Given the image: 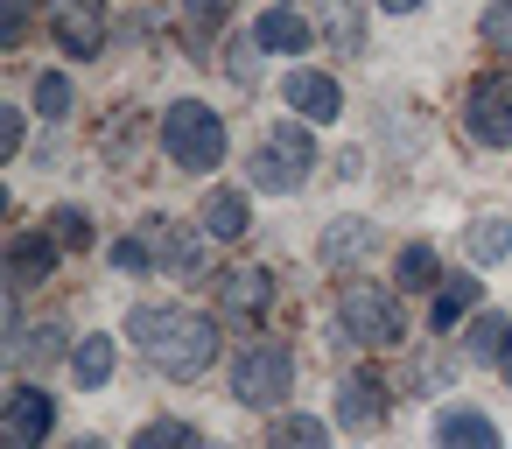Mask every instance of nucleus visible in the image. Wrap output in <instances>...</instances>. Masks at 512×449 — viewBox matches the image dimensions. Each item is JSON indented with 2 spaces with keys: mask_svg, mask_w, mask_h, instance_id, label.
Here are the masks:
<instances>
[{
  "mask_svg": "<svg viewBox=\"0 0 512 449\" xmlns=\"http://www.w3.org/2000/svg\"><path fill=\"white\" fill-rule=\"evenodd\" d=\"M337 337L365 344V351H400L407 344V316L393 302V288L379 281H344L337 288Z\"/></svg>",
  "mask_w": 512,
  "mask_h": 449,
  "instance_id": "nucleus-1",
  "label": "nucleus"
},
{
  "mask_svg": "<svg viewBox=\"0 0 512 449\" xmlns=\"http://www.w3.org/2000/svg\"><path fill=\"white\" fill-rule=\"evenodd\" d=\"M162 148L183 176H211L225 162V113H211L204 99H176L162 113Z\"/></svg>",
  "mask_w": 512,
  "mask_h": 449,
  "instance_id": "nucleus-2",
  "label": "nucleus"
},
{
  "mask_svg": "<svg viewBox=\"0 0 512 449\" xmlns=\"http://www.w3.org/2000/svg\"><path fill=\"white\" fill-rule=\"evenodd\" d=\"M309 169H316V141H309V120H281V127H267L260 155L246 162L253 190H274V197H295V190L309 183Z\"/></svg>",
  "mask_w": 512,
  "mask_h": 449,
  "instance_id": "nucleus-3",
  "label": "nucleus"
},
{
  "mask_svg": "<svg viewBox=\"0 0 512 449\" xmlns=\"http://www.w3.org/2000/svg\"><path fill=\"white\" fill-rule=\"evenodd\" d=\"M288 386H295V358H288V344L260 337V344H246V351L232 358V400H239V407H281Z\"/></svg>",
  "mask_w": 512,
  "mask_h": 449,
  "instance_id": "nucleus-4",
  "label": "nucleus"
},
{
  "mask_svg": "<svg viewBox=\"0 0 512 449\" xmlns=\"http://www.w3.org/2000/svg\"><path fill=\"white\" fill-rule=\"evenodd\" d=\"M148 358H155V372H169V379H204V372H211V358H218V316L183 309V316H176V330H169Z\"/></svg>",
  "mask_w": 512,
  "mask_h": 449,
  "instance_id": "nucleus-5",
  "label": "nucleus"
},
{
  "mask_svg": "<svg viewBox=\"0 0 512 449\" xmlns=\"http://www.w3.org/2000/svg\"><path fill=\"white\" fill-rule=\"evenodd\" d=\"M463 134L477 148H512V71H484L463 99Z\"/></svg>",
  "mask_w": 512,
  "mask_h": 449,
  "instance_id": "nucleus-6",
  "label": "nucleus"
},
{
  "mask_svg": "<svg viewBox=\"0 0 512 449\" xmlns=\"http://www.w3.org/2000/svg\"><path fill=\"white\" fill-rule=\"evenodd\" d=\"M50 36H57V50L78 57V64L106 57V36H113L106 0H50Z\"/></svg>",
  "mask_w": 512,
  "mask_h": 449,
  "instance_id": "nucleus-7",
  "label": "nucleus"
},
{
  "mask_svg": "<svg viewBox=\"0 0 512 449\" xmlns=\"http://www.w3.org/2000/svg\"><path fill=\"white\" fill-rule=\"evenodd\" d=\"M57 428V393H43L36 379H22L0 407V449H43V435Z\"/></svg>",
  "mask_w": 512,
  "mask_h": 449,
  "instance_id": "nucleus-8",
  "label": "nucleus"
},
{
  "mask_svg": "<svg viewBox=\"0 0 512 449\" xmlns=\"http://www.w3.org/2000/svg\"><path fill=\"white\" fill-rule=\"evenodd\" d=\"M274 309V274L267 267H232L218 274V316L225 323H260Z\"/></svg>",
  "mask_w": 512,
  "mask_h": 449,
  "instance_id": "nucleus-9",
  "label": "nucleus"
},
{
  "mask_svg": "<svg viewBox=\"0 0 512 449\" xmlns=\"http://www.w3.org/2000/svg\"><path fill=\"white\" fill-rule=\"evenodd\" d=\"M281 99H288L295 120H309V127H330V120L344 113V85H337L330 71H288V78H281Z\"/></svg>",
  "mask_w": 512,
  "mask_h": 449,
  "instance_id": "nucleus-10",
  "label": "nucleus"
},
{
  "mask_svg": "<svg viewBox=\"0 0 512 449\" xmlns=\"http://www.w3.org/2000/svg\"><path fill=\"white\" fill-rule=\"evenodd\" d=\"M57 253H64V246H57L50 232H36V225H29V232H15V239H8V288L22 295V288L57 281Z\"/></svg>",
  "mask_w": 512,
  "mask_h": 449,
  "instance_id": "nucleus-11",
  "label": "nucleus"
},
{
  "mask_svg": "<svg viewBox=\"0 0 512 449\" xmlns=\"http://www.w3.org/2000/svg\"><path fill=\"white\" fill-rule=\"evenodd\" d=\"M386 414H393V393H386L379 372H351V379L337 386V421H344V428H379Z\"/></svg>",
  "mask_w": 512,
  "mask_h": 449,
  "instance_id": "nucleus-12",
  "label": "nucleus"
},
{
  "mask_svg": "<svg viewBox=\"0 0 512 449\" xmlns=\"http://www.w3.org/2000/svg\"><path fill=\"white\" fill-rule=\"evenodd\" d=\"M148 246H155V267H176V274H204V239L169 225V218H148Z\"/></svg>",
  "mask_w": 512,
  "mask_h": 449,
  "instance_id": "nucleus-13",
  "label": "nucleus"
},
{
  "mask_svg": "<svg viewBox=\"0 0 512 449\" xmlns=\"http://www.w3.org/2000/svg\"><path fill=\"white\" fill-rule=\"evenodd\" d=\"M435 449H498V428L477 407H442L435 414Z\"/></svg>",
  "mask_w": 512,
  "mask_h": 449,
  "instance_id": "nucleus-14",
  "label": "nucleus"
},
{
  "mask_svg": "<svg viewBox=\"0 0 512 449\" xmlns=\"http://www.w3.org/2000/svg\"><path fill=\"white\" fill-rule=\"evenodd\" d=\"M253 43H260L267 57H302V50H309V22L281 0V8H267V15L253 22Z\"/></svg>",
  "mask_w": 512,
  "mask_h": 449,
  "instance_id": "nucleus-15",
  "label": "nucleus"
},
{
  "mask_svg": "<svg viewBox=\"0 0 512 449\" xmlns=\"http://www.w3.org/2000/svg\"><path fill=\"white\" fill-rule=\"evenodd\" d=\"M197 232H204V239H225V246H232V239H246V232H253V204H246V190H211V197H204V225H197Z\"/></svg>",
  "mask_w": 512,
  "mask_h": 449,
  "instance_id": "nucleus-16",
  "label": "nucleus"
},
{
  "mask_svg": "<svg viewBox=\"0 0 512 449\" xmlns=\"http://www.w3.org/2000/svg\"><path fill=\"white\" fill-rule=\"evenodd\" d=\"M113 365H120V344H113V330H99V337H78V351H71V379H78L85 393H99V386L113 379Z\"/></svg>",
  "mask_w": 512,
  "mask_h": 449,
  "instance_id": "nucleus-17",
  "label": "nucleus"
},
{
  "mask_svg": "<svg viewBox=\"0 0 512 449\" xmlns=\"http://www.w3.org/2000/svg\"><path fill=\"white\" fill-rule=\"evenodd\" d=\"M505 351H512V323L498 309H477L470 316V337H463V358L470 365H505Z\"/></svg>",
  "mask_w": 512,
  "mask_h": 449,
  "instance_id": "nucleus-18",
  "label": "nucleus"
},
{
  "mask_svg": "<svg viewBox=\"0 0 512 449\" xmlns=\"http://www.w3.org/2000/svg\"><path fill=\"white\" fill-rule=\"evenodd\" d=\"M316 253H323L330 267H351V260H365V253H372V225H365V218H330Z\"/></svg>",
  "mask_w": 512,
  "mask_h": 449,
  "instance_id": "nucleus-19",
  "label": "nucleus"
},
{
  "mask_svg": "<svg viewBox=\"0 0 512 449\" xmlns=\"http://www.w3.org/2000/svg\"><path fill=\"white\" fill-rule=\"evenodd\" d=\"M64 323H36V330H22L15 344H8V365L15 372H36V365H50V358H64Z\"/></svg>",
  "mask_w": 512,
  "mask_h": 449,
  "instance_id": "nucleus-20",
  "label": "nucleus"
},
{
  "mask_svg": "<svg viewBox=\"0 0 512 449\" xmlns=\"http://www.w3.org/2000/svg\"><path fill=\"white\" fill-rule=\"evenodd\" d=\"M435 281H442L435 246H421V239H414V246H400V260H393V288H414V295H421V288H435Z\"/></svg>",
  "mask_w": 512,
  "mask_h": 449,
  "instance_id": "nucleus-21",
  "label": "nucleus"
},
{
  "mask_svg": "<svg viewBox=\"0 0 512 449\" xmlns=\"http://www.w3.org/2000/svg\"><path fill=\"white\" fill-rule=\"evenodd\" d=\"M477 295H484V288H477L470 274H449V288H435V330L449 337V330H456V323L477 309Z\"/></svg>",
  "mask_w": 512,
  "mask_h": 449,
  "instance_id": "nucleus-22",
  "label": "nucleus"
},
{
  "mask_svg": "<svg viewBox=\"0 0 512 449\" xmlns=\"http://www.w3.org/2000/svg\"><path fill=\"white\" fill-rule=\"evenodd\" d=\"M267 449H330V428L316 414H281L267 428Z\"/></svg>",
  "mask_w": 512,
  "mask_h": 449,
  "instance_id": "nucleus-23",
  "label": "nucleus"
},
{
  "mask_svg": "<svg viewBox=\"0 0 512 449\" xmlns=\"http://www.w3.org/2000/svg\"><path fill=\"white\" fill-rule=\"evenodd\" d=\"M323 36H330V50H337V57H358V50H365V15H358V0H330Z\"/></svg>",
  "mask_w": 512,
  "mask_h": 449,
  "instance_id": "nucleus-24",
  "label": "nucleus"
},
{
  "mask_svg": "<svg viewBox=\"0 0 512 449\" xmlns=\"http://www.w3.org/2000/svg\"><path fill=\"white\" fill-rule=\"evenodd\" d=\"M463 253H470L477 267H491V260H505V253H512V225H505V218H477V225L463 232Z\"/></svg>",
  "mask_w": 512,
  "mask_h": 449,
  "instance_id": "nucleus-25",
  "label": "nucleus"
},
{
  "mask_svg": "<svg viewBox=\"0 0 512 449\" xmlns=\"http://www.w3.org/2000/svg\"><path fill=\"white\" fill-rule=\"evenodd\" d=\"M43 232H50V239H57L64 253H78V246H92V218H85L78 204H64V211H50V218H43Z\"/></svg>",
  "mask_w": 512,
  "mask_h": 449,
  "instance_id": "nucleus-26",
  "label": "nucleus"
},
{
  "mask_svg": "<svg viewBox=\"0 0 512 449\" xmlns=\"http://www.w3.org/2000/svg\"><path fill=\"white\" fill-rule=\"evenodd\" d=\"M134 449H204V435H197L190 421H148V428L134 435Z\"/></svg>",
  "mask_w": 512,
  "mask_h": 449,
  "instance_id": "nucleus-27",
  "label": "nucleus"
},
{
  "mask_svg": "<svg viewBox=\"0 0 512 449\" xmlns=\"http://www.w3.org/2000/svg\"><path fill=\"white\" fill-rule=\"evenodd\" d=\"M477 36H484L491 57H512V0H491L484 22H477Z\"/></svg>",
  "mask_w": 512,
  "mask_h": 449,
  "instance_id": "nucleus-28",
  "label": "nucleus"
},
{
  "mask_svg": "<svg viewBox=\"0 0 512 449\" xmlns=\"http://www.w3.org/2000/svg\"><path fill=\"white\" fill-rule=\"evenodd\" d=\"M36 113H43V120L57 127V120L71 113V78H57V71H43V78H36Z\"/></svg>",
  "mask_w": 512,
  "mask_h": 449,
  "instance_id": "nucleus-29",
  "label": "nucleus"
},
{
  "mask_svg": "<svg viewBox=\"0 0 512 449\" xmlns=\"http://www.w3.org/2000/svg\"><path fill=\"white\" fill-rule=\"evenodd\" d=\"M134 141H141V127H134V113H113V120L99 127V148H106L113 162H134Z\"/></svg>",
  "mask_w": 512,
  "mask_h": 449,
  "instance_id": "nucleus-30",
  "label": "nucleus"
},
{
  "mask_svg": "<svg viewBox=\"0 0 512 449\" xmlns=\"http://www.w3.org/2000/svg\"><path fill=\"white\" fill-rule=\"evenodd\" d=\"M113 267H120V274H155V246H148V232L113 239Z\"/></svg>",
  "mask_w": 512,
  "mask_h": 449,
  "instance_id": "nucleus-31",
  "label": "nucleus"
},
{
  "mask_svg": "<svg viewBox=\"0 0 512 449\" xmlns=\"http://www.w3.org/2000/svg\"><path fill=\"white\" fill-rule=\"evenodd\" d=\"M183 8H190V29H197V36H211V29L232 22V0H183Z\"/></svg>",
  "mask_w": 512,
  "mask_h": 449,
  "instance_id": "nucleus-32",
  "label": "nucleus"
},
{
  "mask_svg": "<svg viewBox=\"0 0 512 449\" xmlns=\"http://www.w3.org/2000/svg\"><path fill=\"white\" fill-rule=\"evenodd\" d=\"M15 155H22V113L0 106V162H15Z\"/></svg>",
  "mask_w": 512,
  "mask_h": 449,
  "instance_id": "nucleus-33",
  "label": "nucleus"
},
{
  "mask_svg": "<svg viewBox=\"0 0 512 449\" xmlns=\"http://www.w3.org/2000/svg\"><path fill=\"white\" fill-rule=\"evenodd\" d=\"M29 0H8V15H0V43H8V50H22V36H29Z\"/></svg>",
  "mask_w": 512,
  "mask_h": 449,
  "instance_id": "nucleus-34",
  "label": "nucleus"
},
{
  "mask_svg": "<svg viewBox=\"0 0 512 449\" xmlns=\"http://www.w3.org/2000/svg\"><path fill=\"white\" fill-rule=\"evenodd\" d=\"M253 57H260V43H239V50H232V78H239V85H253Z\"/></svg>",
  "mask_w": 512,
  "mask_h": 449,
  "instance_id": "nucleus-35",
  "label": "nucleus"
},
{
  "mask_svg": "<svg viewBox=\"0 0 512 449\" xmlns=\"http://www.w3.org/2000/svg\"><path fill=\"white\" fill-rule=\"evenodd\" d=\"M379 8H386V15H414V8H421V0H379Z\"/></svg>",
  "mask_w": 512,
  "mask_h": 449,
  "instance_id": "nucleus-36",
  "label": "nucleus"
},
{
  "mask_svg": "<svg viewBox=\"0 0 512 449\" xmlns=\"http://www.w3.org/2000/svg\"><path fill=\"white\" fill-rule=\"evenodd\" d=\"M71 449H106V442H99V435H85V442H71Z\"/></svg>",
  "mask_w": 512,
  "mask_h": 449,
  "instance_id": "nucleus-37",
  "label": "nucleus"
},
{
  "mask_svg": "<svg viewBox=\"0 0 512 449\" xmlns=\"http://www.w3.org/2000/svg\"><path fill=\"white\" fill-rule=\"evenodd\" d=\"M498 372H505V386H512V351H505V365H498Z\"/></svg>",
  "mask_w": 512,
  "mask_h": 449,
  "instance_id": "nucleus-38",
  "label": "nucleus"
},
{
  "mask_svg": "<svg viewBox=\"0 0 512 449\" xmlns=\"http://www.w3.org/2000/svg\"><path fill=\"white\" fill-rule=\"evenodd\" d=\"M225 449H232V442H225Z\"/></svg>",
  "mask_w": 512,
  "mask_h": 449,
  "instance_id": "nucleus-39",
  "label": "nucleus"
}]
</instances>
